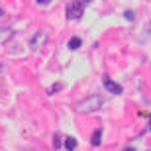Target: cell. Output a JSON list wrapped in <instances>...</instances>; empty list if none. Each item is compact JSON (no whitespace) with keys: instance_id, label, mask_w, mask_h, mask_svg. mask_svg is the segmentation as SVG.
Returning a JSON list of instances; mask_svg holds the SVG:
<instances>
[{"instance_id":"1","label":"cell","mask_w":151,"mask_h":151,"mask_svg":"<svg viewBox=\"0 0 151 151\" xmlns=\"http://www.w3.org/2000/svg\"><path fill=\"white\" fill-rule=\"evenodd\" d=\"M102 98L100 96H88V98H84V100H81L77 104V112H81V114H88V112H96V110H100V106H102Z\"/></svg>"},{"instance_id":"2","label":"cell","mask_w":151,"mask_h":151,"mask_svg":"<svg viewBox=\"0 0 151 151\" xmlns=\"http://www.w3.org/2000/svg\"><path fill=\"white\" fill-rule=\"evenodd\" d=\"M83 10H84V2H78V0L69 2V6H67V18H69V20H78V18L83 16Z\"/></svg>"},{"instance_id":"3","label":"cell","mask_w":151,"mask_h":151,"mask_svg":"<svg viewBox=\"0 0 151 151\" xmlns=\"http://www.w3.org/2000/svg\"><path fill=\"white\" fill-rule=\"evenodd\" d=\"M45 43H47V34H45V32H35V34L32 35V39H29V49L37 51V49H41Z\"/></svg>"},{"instance_id":"4","label":"cell","mask_w":151,"mask_h":151,"mask_svg":"<svg viewBox=\"0 0 151 151\" xmlns=\"http://www.w3.org/2000/svg\"><path fill=\"white\" fill-rule=\"evenodd\" d=\"M104 86H106V90H110L112 94H122V86H120L118 83H114L112 78L104 77Z\"/></svg>"},{"instance_id":"5","label":"cell","mask_w":151,"mask_h":151,"mask_svg":"<svg viewBox=\"0 0 151 151\" xmlns=\"http://www.w3.org/2000/svg\"><path fill=\"white\" fill-rule=\"evenodd\" d=\"M12 35H14V32H12L10 28H0V45L6 43V41H10Z\"/></svg>"},{"instance_id":"6","label":"cell","mask_w":151,"mask_h":151,"mask_svg":"<svg viewBox=\"0 0 151 151\" xmlns=\"http://www.w3.org/2000/svg\"><path fill=\"white\" fill-rule=\"evenodd\" d=\"M90 143L94 147H98L102 143V129H96L94 134H92V137H90Z\"/></svg>"},{"instance_id":"7","label":"cell","mask_w":151,"mask_h":151,"mask_svg":"<svg viewBox=\"0 0 151 151\" xmlns=\"http://www.w3.org/2000/svg\"><path fill=\"white\" fill-rule=\"evenodd\" d=\"M78 47H81V37H78V35H75V37H71L69 39V49H78Z\"/></svg>"},{"instance_id":"8","label":"cell","mask_w":151,"mask_h":151,"mask_svg":"<svg viewBox=\"0 0 151 151\" xmlns=\"http://www.w3.org/2000/svg\"><path fill=\"white\" fill-rule=\"evenodd\" d=\"M75 147H77V139H75V137H67V139H65V149L75 151Z\"/></svg>"},{"instance_id":"9","label":"cell","mask_w":151,"mask_h":151,"mask_svg":"<svg viewBox=\"0 0 151 151\" xmlns=\"http://www.w3.org/2000/svg\"><path fill=\"white\" fill-rule=\"evenodd\" d=\"M61 88H63V83H55V84H51L49 88H47V94H55V92H59Z\"/></svg>"},{"instance_id":"10","label":"cell","mask_w":151,"mask_h":151,"mask_svg":"<svg viewBox=\"0 0 151 151\" xmlns=\"http://www.w3.org/2000/svg\"><path fill=\"white\" fill-rule=\"evenodd\" d=\"M53 147H55V149H59V147H61V137H59V134L53 135Z\"/></svg>"},{"instance_id":"11","label":"cell","mask_w":151,"mask_h":151,"mask_svg":"<svg viewBox=\"0 0 151 151\" xmlns=\"http://www.w3.org/2000/svg\"><path fill=\"white\" fill-rule=\"evenodd\" d=\"M124 16L128 18L129 22H134V20H135V14H134V12H132V10H128V12H126V14H124Z\"/></svg>"},{"instance_id":"12","label":"cell","mask_w":151,"mask_h":151,"mask_svg":"<svg viewBox=\"0 0 151 151\" xmlns=\"http://www.w3.org/2000/svg\"><path fill=\"white\" fill-rule=\"evenodd\" d=\"M124 151H135V149H134V147H126Z\"/></svg>"},{"instance_id":"13","label":"cell","mask_w":151,"mask_h":151,"mask_svg":"<svg viewBox=\"0 0 151 151\" xmlns=\"http://www.w3.org/2000/svg\"><path fill=\"white\" fill-rule=\"evenodd\" d=\"M2 14H4V10H2V8H0V16H2Z\"/></svg>"},{"instance_id":"14","label":"cell","mask_w":151,"mask_h":151,"mask_svg":"<svg viewBox=\"0 0 151 151\" xmlns=\"http://www.w3.org/2000/svg\"><path fill=\"white\" fill-rule=\"evenodd\" d=\"M0 71H2V65H0Z\"/></svg>"}]
</instances>
